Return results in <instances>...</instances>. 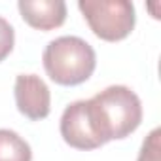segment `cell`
<instances>
[{
	"label": "cell",
	"instance_id": "1",
	"mask_svg": "<svg viewBox=\"0 0 161 161\" xmlns=\"http://www.w3.org/2000/svg\"><path fill=\"white\" fill-rule=\"evenodd\" d=\"M103 142L129 136L142 121V104L125 86H110L87 101Z\"/></svg>",
	"mask_w": 161,
	"mask_h": 161
},
{
	"label": "cell",
	"instance_id": "2",
	"mask_svg": "<svg viewBox=\"0 0 161 161\" xmlns=\"http://www.w3.org/2000/svg\"><path fill=\"white\" fill-rule=\"evenodd\" d=\"M42 61L49 80L59 86H80L87 82L97 66L95 49L78 36L51 40L44 49Z\"/></svg>",
	"mask_w": 161,
	"mask_h": 161
},
{
	"label": "cell",
	"instance_id": "3",
	"mask_svg": "<svg viewBox=\"0 0 161 161\" xmlns=\"http://www.w3.org/2000/svg\"><path fill=\"white\" fill-rule=\"evenodd\" d=\"M78 8L101 40L119 42L135 29V6L127 0H80Z\"/></svg>",
	"mask_w": 161,
	"mask_h": 161
},
{
	"label": "cell",
	"instance_id": "4",
	"mask_svg": "<svg viewBox=\"0 0 161 161\" xmlns=\"http://www.w3.org/2000/svg\"><path fill=\"white\" fill-rule=\"evenodd\" d=\"M61 136L76 150H95L104 146L87 101H76L64 108L61 116Z\"/></svg>",
	"mask_w": 161,
	"mask_h": 161
},
{
	"label": "cell",
	"instance_id": "5",
	"mask_svg": "<svg viewBox=\"0 0 161 161\" xmlns=\"http://www.w3.org/2000/svg\"><path fill=\"white\" fill-rule=\"evenodd\" d=\"M15 104L17 110L32 119H44L51 110V95L46 82L36 74H19L15 80Z\"/></svg>",
	"mask_w": 161,
	"mask_h": 161
},
{
	"label": "cell",
	"instance_id": "6",
	"mask_svg": "<svg viewBox=\"0 0 161 161\" xmlns=\"http://www.w3.org/2000/svg\"><path fill=\"white\" fill-rule=\"evenodd\" d=\"M21 17L38 31H53L66 19V4L63 0H19Z\"/></svg>",
	"mask_w": 161,
	"mask_h": 161
},
{
	"label": "cell",
	"instance_id": "7",
	"mask_svg": "<svg viewBox=\"0 0 161 161\" xmlns=\"http://www.w3.org/2000/svg\"><path fill=\"white\" fill-rule=\"evenodd\" d=\"M32 152L27 140L15 131L0 129V161H31Z\"/></svg>",
	"mask_w": 161,
	"mask_h": 161
},
{
	"label": "cell",
	"instance_id": "8",
	"mask_svg": "<svg viewBox=\"0 0 161 161\" xmlns=\"http://www.w3.org/2000/svg\"><path fill=\"white\" fill-rule=\"evenodd\" d=\"M136 161H159V129H153L146 136Z\"/></svg>",
	"mask_w": 161,
	"mask_h": 161
},
{
	"label": "cell",
	"instance_id": "9",
	"mask_svg": "<svg viewBox=\"0 0 161 161\" xmlns=\"http://www.w3.org/2000/svg\"><path fill=\"white\" fill-rule=\"evenodd\" d=\"M14 40H15V32L14 27L4 19L0 17V63H2L14 49Z\"/></svg>",
	"mask_w": 161,
	"mask_h": 161
}]
</instances>
